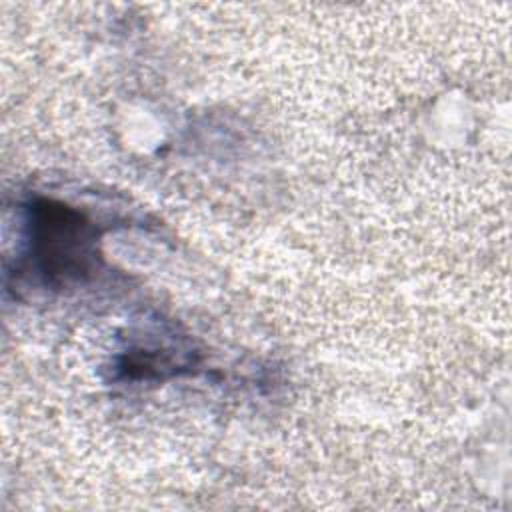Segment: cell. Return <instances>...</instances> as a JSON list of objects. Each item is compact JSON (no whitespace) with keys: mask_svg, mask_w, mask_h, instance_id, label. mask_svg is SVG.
I'll return each mask as SVG.
<instances>
[{"mask_svg":"<svg viewBox=\"0 0 512 512\" xmlns=\"http://www.w3.org/2000/svg\"><path fill=\"white\" fill-rule=\"evenodd\" d=\"M32 248L42 274L76 278L92 260V228L70 206L44 200L32 208Z\"/></svg>","mask_w":512,"mask_h":512,"instance_id":"1","label":"cell"}]
</instances>
